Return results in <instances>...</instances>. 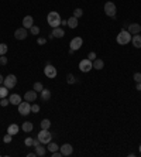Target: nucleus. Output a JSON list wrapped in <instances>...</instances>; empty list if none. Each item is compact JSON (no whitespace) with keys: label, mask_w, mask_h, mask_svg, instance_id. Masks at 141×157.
Masks as SVG:
<instances>
[{"label":"nucleus","mask_w":141,"mask_h":157,"mask_svg":"<svg viewBox=\"0 0 141 157\" xmlns=\"http://www.w3.org/2000/svg\"><path fill=\"white\" fill-rule=\"evenodd\" d=\"M61 16L58 12H50L48 16H47V21H48V24L52 27V28H55V27H59L61 24Z\"/></svg>","instance_id":"1"},{"label":"nucleus","mask_w":141,"mask_h":157,"mask_svg":"<svg viewBox=\"0 0 141 157\" xmlns=\"http://www.w3.org/2000/svg\"><path fill=\"white\" fill-rule=\"evenodd\" d=\"M131 34L128 33V31H126V30H122L120 31V34H117V38H116V41L120 44V46H126V44H128V43H131Z\"/></svg>","instance_id":"2"},{"label":"nucleus","mask_w":141,"mask_h":157,"mask_svg":"<svg viewBox=\"0 0 141 157\" xmlns=\"http://www.w3.org/2000/svg\"><path fill=\"white\" fill-rule=\"evenodd\" d=\"M52 139V135L50 133V130H47V129H41V132L38 133V140L41 142L42 144H48L51 142Z\"/></svg>","instance_id":"3"},{"label":"nucleus","mask_w":141,"mask_h":157,"mask_svg":"<svg viewBox=\"0 0 141 157\" xmlns=\"http://www.w3.org/2000/svg\"><path fill=\"white\" fill-rule=\"evenodd\" d=\"M104 13L107 14L109 17H116L117 9H116V4L113 1H106L104 3Z\"/></svg>","instance_id":"4"},{"label":"nucleus","mask_w":141,"mask_h":157,"mask_svg":"<svg viewBox=\"0 0 141 157\" xmlns=\"http://www.w3.org/2000/svg\"><path fill=\"white\" fill-rule=\"evenodd\" d=\"M19 113L20 115H23V116H27V115H30L31 113V103L30 102H20L19 105Z\"/></svg>","instance_id":"5"},{"label":"nucleus","mask_w":141,"mask_h":157,"mask_svg":"<svg viewBox=\"0 0 141 157\" xmlns=\"http://www.w3.org/2000/svg\"><path fill=\"white\" fill-rule=\"evenodd\" d=\"M44 74L45 77H48V78H55L57 77V68L54 65H51L50 62H47V65L44 68Z\"/></svg>","instance_id":"6"},{"label":"nucleus","mask_w":141,"mask_h":157,"mask_svg":"<svg viewBox=\"0 0 141 157\" xmlns=\"http://www.w3.org/2000/svg\"><path fill=\"white\" fill-rule=\"evenodd\" d=\"M16 84H17V78H16V75H7L6 78H4V81H3V85L6 86V88H9V89L14 88Z\"/></svg>","instance_id":"7"},{"label":"nucleus","mask_w":141,"mask_h":157,"mask_svg":"<svg viewBox=\"0 0 141 157\" xmlns=\"http://www.w3.org/2000/svg\"><path fill=\"white\" fill-rule=\"evenodd\" d=\"M92 68H93V64H92V61L88 59V58L82 59V61L79 62V69H81L82 72H89Z\"/></svg>","instance_id":"8"},{"label":"nucleus","mask_w":141,"mask_h":157,"mask_svg":"<svg viewBox=\"0 0 141 157\" xmlns=\"http://www.w3.org/2000/svg\"><path fill=\"white\" fill-rule=\"evenodd\" d=\"M82 44H83V40H82V37H73V38L70 40V50H73V51H78L81 47H82Z\"/></svg>","instance_id":"9"},{"label":"nucleus","mask_w":141,"mask_h":157,"mask_svg":"<svg viewBox=\"0 0 141 157\" xmlns=\"http://www.w3.org/2000/svg\"><path fill=\"white\" fill-rule=\"evenodd\" d=\"M59 151L62 153V156H70V154H72V151H73V147H72L70 144L65 143V144H62V146L59 147Z\"/></svg>","instance_id":"10"},{"label":"nucleus","mask_w":141,"mask_h":157,"mask_svg":"<svg viewBox=\"0 0 141 157\" xmlns=\"http://www.w3.org/2000/svg\"><path fill=\"white\" fill-rule=\"evenodd\" d=\"M14 37H16L17 40H26V37H27V28H24V27L17 28V30L14 31Z\"/></svg>","instance_id":"11"},{"label":"nucleus","mask_w":141,"mask_h":157,"mask_svg":"<svg viewBox=\"0 0 141 157\" xmlns=\"http://www.w3.org/2000/svg\"><path fill=\"white\" fill-rule=\"evenodd\" d=\"M130 34H140V31H141V26L140 24H137V23H133V24H130L128 26V30H127Z\"/></svg>","instance_id":"12"},{"label":"nucleus","mask_w":141,"mask_h":157,"mask_svg":"<svg viewBox=\"0 0 141 157\" xmlns=\"http://www.w3.org/2000/svg\"><path fill=\"white\" fill-rule=\"evenodd\" d=\"M32 26H34V19H32L31 16H26L23 19V27L24 28H31Z\"/></svg>","instance_id":"13"},{"label":"nucleus","mask_w":141,"mask_h":157,"mask_svg":"<svg viewBox=\"0 0 141 157\" xmlns=\"http://www.w3.org/2000/svg\"><path fill=\"white\" fill-rule=\"evenodd\" d=\"M24 99H26L27 102H34V101H37V92H35V91H28V92H26V95H24Z\"/></svg>","instance_id":"14"},{"label":"nucleus","mask_w":141,"mask_h":157,"mask_svg":"<svg viewBox=\"0 0 141 157\" xmlns=\"http://www.w3.org/2000/svg\"><path fill=\"white\" fill-rule=\"evenodd\" d=\"M52 35H54V38H62L65 35V31L62 28H59V27H55V28H52Z\"/></svg>","instance_id":"15"},{"label":"nucleus","mask_w":141,"mask_h":157,"mask_svg":"<svg viewBox=\"0 0 141 157\" xmlns=\"http://www.w3.org/2000/svg\"><path fill=\"white\" fill-rule=\"evenodd\" d=\"M9 101H10V103H12V105H16V106H19L20 102H21V96H20V95H17V93H13V95H10Z\"/></svg>","instance_id":"16"},{"label":"nucleus","mask_w":141,"mask_h":157,"mask_svg":"<svg viewBox=\"0 0 141 157\" xmlns=\"http://www.w3.org/2000/svg\"><path fill=\"white\" fill-rule=\"evenodd\" d=\"M131 43H133V46L135 48H141V35L140 34H134L133 37H131Z\"/></svg>","instance_id":"17"},{"label":"nucleus","mask_w":141,"mask_h":157,"mask_svg":"<svg viewBox=\"0 0 141 157\" xmlns=\"http://www.w3.org/2000/svg\"><path fill=\"white\" fill-rule=\"evenodd\" d=\"M19 130H20L19 124H16V123L10 124V126L7 127V133H10L12 136H14V135H17V133H19Z\"/></svg>","instance_id":"18"},{"label":"nucleus","mask_w":141,"mask_h":157,"mask_svg":"<svg viewBox=\"0 0 141 157\" xmlns=\"http://www.w3.org/2000/svg\"><path fill=\"white\" fill-rule=\"evenodd\" d=\"M93 68L95 69H97V71H100V69H103V67H104V62H103V59H99V58H96L93 62Z\"/></svg>","instance_id":"19"},{"label":"nucleus","mask_w":141,"mask_h":157,"mask_svg":"<svg viewBox=\"0 0 141 157\" xmlns=\"http://www.w3.org/2000/svg\"><path fill=\"white\" fill-rule=\"evenodd\" d=\"M40 93H41V99L45 101V102L51 99V91H50V89H42Z\"/></svg>","instance_id":"20"},{"label":"nucleus","mask_w":141,"mask_h":157,"mask_svg":"<svg viewBox=\"0 0 141 157\" xmlns=\"http://www.w3.org/2000/svg\"><path fill=\"white\" fill-rule=\"evenodd\" d=\"M45 153H47V150H45V147H42L41 144H38V146H35V154L40 157L45 156Z\"/></svg>","instance_id":"21"},{"label":"nucleus","mask_w":141,"mask_h":157,"mask_svg":"<svg viewBox=\"0 0 141 157\" xmlns=\"http://www.w3.org/2000/svg\"><path fill=\"white\" fill-rule=\"evenodd\" d=\"M68 26H69V28H76L78 27V19L75 16H72L70 19H68Z\"/></svg>","instance_id":"22"},{"label":"nucleus","mask_w":141,"mask_h":157,"mask_svg":"<svg viewBox=\"0 0 141 157\" xmlns=\"http://www.w3.org/2000/svg\"><path fill=\"white\" fill-rule=\"evenodd\" d=\"M21 129H23L24 132H27V133H30V132H32L34 126H32L31 122H24V123H23V126H21Z\"/></svg>","instance_id":"23"},{"label":"nucleus","mask_w":141,"mask_h":157,"mask_svg":"<svg viewBox=\"0 0 141 157\" xmlns=\"http://www.w3.org/2000/svg\"><path fill=\"white\" fill-rule=\"evenodd\" d=\"M7 93H9V88H6V86H0V99L6 98Z\"/></svg>","instance_id":"24"},{"label":"nucleus","mask_w":141,"mask_h":157,"mask_svg":"<svg viewBox=\"0 0 141 157\" xmlns=\"http://www.w3.org/2000/svg\"><path fill=\"white\" fill-rule=\"evenodd\" d=\"M50 126H51V122H50V119H44L42 122H41V129H50Z\"/></svg>","instance_id":"25"},{"label":"nucleus","mask_w":141,"mask_h":157,"mask_svg":"<svg viewBox=\"0 0 141 157\" xmlns=\"http://www.w3.org/2000/svg\"><path fill=\"white\" fill-rule=\"evenodd\" d=\"M7 50H9V47H7V44H4V43H1V44H0V55H6Z\"/></svg>","instance_id":"26"},{"label":"nucleus","mask_w":141,"mask_h":157,"mask_svg":"<svg viewBox=\"0 0 141 157\" xmlns=\"http://www.w3.org/2000/svg\"><path fill=\"white\" fill-rule=\"evenodd\" d=\"M32 88H34V91H35V92H41L42 89H44V86H42V84H41V82H35Z\"/></svg>","instance_id":"27"},{"label":"nucleus","mask_w":141,"mask_h":157,"mask_svg":"<svg viewBox=\"0 0 141 157\" xmlns=\"http://www.w3.org/2000/svg\"><path fill=\"white\" fill-rule=\"evenodd\" d=\"M58 149H59V147H58L55 143H52V142H50V143H48V150L51 151V153H52V151H57Z\"/></svg>","instance_id":"28"},{"label":"nucleus","mask_w":141,"mask_h":157,"mask_svg":"<svg viewBox=\"0 0 141 157\" xmlns=\"http://www.w3.org/2000/svg\"><path fill=\"white\" fill-rule=\"evenodd\" d=\"M82 14H83V10H82V9H75V10H73V16H75L76 19L82 17Z\"/></svg>","instance_id":"29"},{"label":"nucleus","mask_w":141,"mask_h":157,"mask_svg":"<svg viewBox=\"0 0 141 157\" xmlns=\"http://www.w3.org/2000/svg\"><path fill=\"white\" fill-rule=\"evenodd\" d=\"M75 81H76V79H75V77H73L72 74H68V75H66V82H68V84H75Z\"/></svg>","instance_id":"30"},{"label":"nucleus","mask_w":141,"mask_h":157,"mask_svg":"<svg viewBox=\"0 0 141 157\" xmlns=\"http://www.w3.org/2000/svg\"><path fill=\"white\" fill-rule=\"evenodd\" d=\"M30 31H31V34H34V35H38V34H40V27L32 26L31 28H30Z\"/></svg>","instance_id":"31"},{"label":"nucleus","mask_w":141,"mask_h":157,"mask_svg":"<svg viewBox=\"0 0 141 157\" xmlns=\"http://www.w3.org/2000/svg\"><path fill=\"white\" fill-rule=\"evenodd\" d=\"M9 103H10V101H9L7 98H1V99H0V106H3V108H4V106H7Z\"/></svg>","instance_id":"32"},{"label":"nucleus","mask_w":141,"mask_h":157,"mask_svg":"<svg viewBox=\"0 0 141 157\" xmlns=\"http://www.w3.org/2000/svg\"><path fill=\"white\" fill-rule=\"evenodd\" d=\"M31 112L32 113H38L40 112V106L37 103H34V105H31Z\"/></svg>","instance_id":"33"},{"label":"nucleus","mask_w":141,"mask_h":157,"mask_svg":"<svg viewBox=\"0 0 141 157\" xmlns=\"http://www.w3.org/2000/svg\"><path fill=\"white\" fill-rule=\"evenodd\" d=\"M133 78H134V81L137 82V84H138V82H141V74H140V72H135Z\"/></svg>","instance_id":"34"},{"label":"nucleus","mask_w":141,"mask_h":157,"mask_svg":"<svg viewBox=\"0 0 141 157\" xmlns=\"http://www.w3.org/2000/svg\"><path fill=\"white\" fill-rule=\"evenodd\" d=\"M88 59H90V61L93 62V61L96 59V52H89V54H88Z\"/></svg>","instance_id":"35"},{"label":"nucleus","mask_w":141,"mask_h":157,"mask_svg":"<svg viewBox=\"0 0 141 157\" xmlns=\"http://www.w3.org/2000/svg\"><path fill=\"white\" fill-rule=\"evenodd\" d=\"M3 142H4V143H10V142H12V135H10V133H7L6 136L3 137Z\"/></svg>","instance_id":"36"},{"label":"nucleus","mask_w":141,"mask_h":157,"mask_svg":"<svg viewBox=\"0 0 141 157\" xmlns=\"http://www.w3.org/2000/svg\"><path fill=\"white\" fill-rule=\"evenodd\" d=\"M24 143H26V146H32V143H34V139H32V137H27L26 140H24Z\"/></svg>","instance_id":"37"},{"label":"nucleus","mask_w":141,"mask_h":157,"mask_svg":"<svg viewBox=\"0 0 141 157\" xmlns=\"http://www.w3.org/2000/svg\"><path fill=\"white\" fill-rule=\"evenodd\" d=\"M0 64H1V65H6L7 64V58L4 55H0Z\"/></svg>","instance_id":"38"},{"label":"nucleus","mask_w":141,"mask_h":157,"mask_svg":"<svg viewBox=\"0 0 141 157\" xmlns=\"http://www.w3.org/2000/svg\"><path fill=\"white\" fill-rule=\"evenodd\" d=\"M51 156H52V157H61V156H62V153H61L59 150H57V151H52Z\"/></svg>","instance_id":"39"},{"label":"nucleus","mask_w":141,"mask_h":157,"mask_svg":"<svg viewBox=\"0 0 141 157\" xmlns=\"http://www.w3.org/2000/svg\"><path fill=\"white\" fill-rule=\"evenodd\" d=\"M45 43H47V40H45V38H42V37H40V38H38V44H40V46H42V44H45Z\"/></svg>","instance_id":"40"},{"label":"nucleus","mask_w":141,"mask_h":157,"mask_svg":"<svg viewBox=\"0 0 141 157\" xmlns=\"http://www.w3.org/2000/svg\"><path fill=\"white\" fill-rule=\"evenodd\" d=\"M61 26H68V20H61Z\"/></svg>","instance_id":"41"},{"label":"nucleus","mask_w":141,"mask_h":157,"mask_svg":"<svg viewBox=\"0 0 141 157\" xmlns=\"http://www.w3.org/2000/svg\"><path fill=\"white\" fill-rule=\"evenodd\" d=\"M35 156H37L35 153H28V154H27V157H35Z\"/></svg>","instance_id":"42"},{"label":"nucleus","mask_w":141,"mask_h":157,"mask_svg":"<svg viewBox=\"0 0 141 157\" xmlns=\"http://www.w3.org/2000/svg\"><path fill=\"white\" fill-rule=\"evenodd\" d=\"M135 88H137V91H141V82H138V84H137V86H135Z\"/></svg>","instance_id":"43"},{"label":"nucleus","mask_w":141,"mask_h":157,"mask_svg":"<svg viewBox=\"0 0 141 157\" xmlns=\"http://www.w3.org/2000/svg\"><path fill=\"white\" fill-rule=\"evenodd\" d=\"M3 81H4V78H3V77H1V75H0V85H1V84H3Z\"/></svg>","instance_id":"44"},{"label":"nucleus","mask_w":141,"mask_h":157,"mask_svg":"<svg viewBox=\"0 0 141 157\" xmlns=\"http://www.w3.org/2000/svg\"><path fill=\"white\" fill-rule=\"evenodd\" d=\"M138 150H140V153H141V144H140V147H138Z\"/></svg>","instance_id":"45"}]
</instances>
